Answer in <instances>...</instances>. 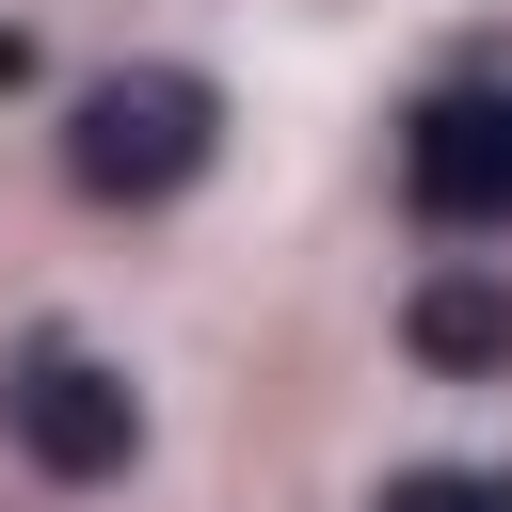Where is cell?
Here are the masks:
<instances>
[{
	"label": "cell",
	"instance_id": "cell-1",
	"mask_svg": "<svg viewBox=\"0 0 512 512\" xmlns=\"http://www.w3.org/2000/svg\"><path fill=\"white\" fill-rule=\"evenodd\" d=\"M208 144H224V96H208L192 64H112V80L64 96V176H80L96 208H160V192H192Z\"/></svg>",
	"mask_w": 512,
	"mask_h": 512
},
{
	"label": "cell",
	"instance_id": "cell-2",
	"mask_svg": "<svg viewBox=\"0 0 512 512\" xmlns=\"http://www.w3.org/2000/svg\"><path fill=\"white\" fill-rule=\"evenodd\" d=\"M0 432L32 448V480H128V464H144V400H128V368H112L96 336H64V320L16 336V368H0Z\"/></svg>",
	"mask_w": 512,
	"mask_h": 512
},
{
	"label": "cell",
	"instance_id": "cell-3",
	"mask_svg": "<svg viewBox=\"0 0 512 512\" xmlns=\"http://www.w3.org/2000/svg\"><path fill=\"white\" fill-rule=\"evenodd\" d=\"M400 192L448 240H512V80H432L400 112Z\"/></svg>",
	"mask_w": 512,
	"mask_h": 512
},
{
	"label": "cell",
	"instance_id": "cell-5",
	"mask_svg": "<svg viewBox=\"0 0 512 512\" xmlns=\"http://www.w3.org/2000/svg\"><path fill=\"white\" fill-rule=\"evenodd\" d=\"M384 512H512V480H464V464H416V480H384Z\"/></svg>",
	"mask_w": 512,
	"mask_h": 512
},
{
	"label": "cell",
	"instance_id": "cell-4",
	"mask_svg": "<svg viewBox=\"0 0 512 512\" xmlns=\"http://www.w3.org/2000/svg\"><path fill=\"white\" fill-rule=\"evenodd\" d=\"M400 336H416V368H512V272H432L400 304Z\"/></svg>",
	"mask_w": 512,
	"mask_h": 512
}]
</instances>
